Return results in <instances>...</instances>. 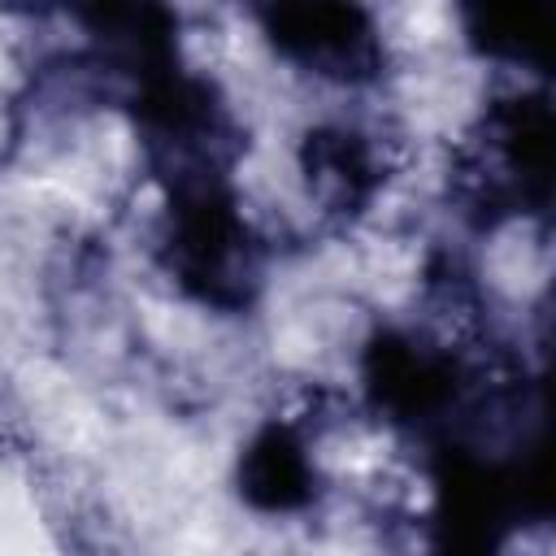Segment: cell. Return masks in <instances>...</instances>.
<instances>
[{
  "instance_id": "5b68a950",
  "label": "cell",
  "mask_w": 556,
  "mask_h": 556,
  "mask_svg": "<svg viewBox=\"0 0 556 556\" xmlns=\"http://www.w3.org/2000/svg\"><path fill=\"white\" fill-rule=\"evenodd\" d=\"M304 178H308V191L326 204V208H356L365 204L369 187H374V165H369V152L356 135L348 130H313L304 139Z\"/></svg>"
},
{
  "instance_id": "7a4b0ae2",
  "label": "cell",
  "mask_w": 556,
  "mask_h": 556,
  "mask_svg": "<svg viewBox=\"0 0 556 556\" xmlns=\"http://www.w3.org/2000/svg\"><path fill=\"white\" fill-rule=\"evenodd\" d=\"M256 13L274 48L308 74L334 83H365L378 74V30L356 0H256Z\"/></svg>"
},
{
  "instance_id": "277c9868",
  "label": "cell",
  "mask_w": 556,
  "mask_h": 556,
  "mask_svg": "<svg viewBox=\"0 0 556 556\" xmlns=\"http://www.w3.org/2000/svg\"><path fill=\"white\" fill-rule=\"evenodd\" d=\"M239 491L248 495V504H256L265 513H291V508L308 504L313 500V465L304 456V443L282 426L261 430L239 460Z\"/></svg>"
},
{
  "instance_id": "3957f363",
  "label": "cell",
  "mask_w": 556,
  "mask_h": 556,
  "mask_svg": "<svg viewBox=\"0 0 556 556\" xmlns=\"http://www.w3.org/2000/svg\"><path fill=\"white\" fill-rule=\"evenodd\" d=\"M460 26L473 52L547 70L552 48V0H460Z\"/></svg>"
},
{
  "instance_id": "6da1fadb",
  "label": "cell",
  "mask_w": 556,
  "mask_h": 556,
  "mask_svg": "<svg viewBox=\"0 0 556 556\" xmlns=\"http://www.w3.org/2000/svg\"><path fill=\"white\" fill-rule=\"evenodd\" d=\"M169 274L213 308H243L261 282L256 243L235 208L226 174L169 182Z\"/></svg>"
}]
</instances>
